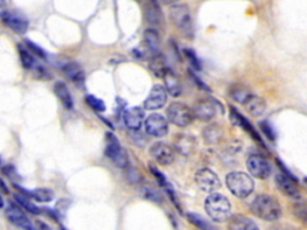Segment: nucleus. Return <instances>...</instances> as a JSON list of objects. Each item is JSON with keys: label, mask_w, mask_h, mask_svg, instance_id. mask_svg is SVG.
Listing matches in <instances>:
<instances>
[{"label": "nucleus", "mask_w": 307, "mask_h": 230, "mask_svg": "<svg viewBox=\"0 0 307 230\" xmlns=\"http://www.w3.org/2000/svg\"><path fill=\"white\" fill-rule=\"evenodd\" d=\"M183 54L184 57L187 59L188 64L191 66V70H194V71H201L202 70V64L201 60L198 59L196 52L191 48H184L183 50Z\"/></svg>", "instance_id": "obj_34"}, {"label": "nucleus", "mask_w": 307, "mask_h": 230, "mask_svg": "<svg viewBox=\"0 0 307 230\" xmlns=\"http://www.w3.org/2000/svg\"><path fill=\"white\" fill-rule=\"evenodd\" d=\"M85 102L90 108H92V109H94L95 111H99V113H103V111L106 110V104H104L102 100L97 99L96 96L86 95Z\"/></svg>", "instance_id": "obj_35"}, {"label": "nucleus", "mask_w": 307, "mask_h": 230, "mask_svg": "<svg viewBox=\"0 0 307 230\" xmlns=\"http://www.w3.org/2000/svg\"><path fill=\"white\" fill-rule=\"evenodd\" d=\"M251 210L258 218L263 221L274 222L281 217L282 208L274 197L268 194H259L251 204Z\"/></svg>", "instance_id": "obj_1"}, {"label": "nucleus", "mask_w": 307, "mask_h": 230, "mask_svg": "<svg viewBox=\"0 0 307 230\" xmlns=\"http://www.w3.org/2000/svg\"><path fill=\"white\" fill-rule=\"evenodd\" d=\"M187 216V219L188 222L191 223V224L196 225L197 228H200L202 230H210L214 228L212 226L211 223H209L207 219L202 217L201 215H197V214H193V212H188V214L186 215Z\"/></svg>", "instance_id": "obj_32"}, {"label": "nucleus", "mask_w": 307, "mask_h": 230, "mask_svg": "<svg viewBox=\"0 0 307 230\" xmlns=\"http://www.w3.org/2000/svg\"><path fill=\"white\" fill-rule=\"evenodd\" d=\"M166 114L170 123L179 127L188 126L194 119L193 113H192V109H190V107L179 102H174L170 104L167 108Z\"/></svg>", "instance_id": "obj_6"}, {"label": "nucleus", "mask_w": 307, "mask_h": 230, "mask_svg": "<svg viewBox=\"0 0 307 230\" xmlns=\"http://www.w3.org/2000/svg\"><path fill=\"white\" fill-rule=\"evenodd\" d=\"M160 2L163 3V4H173V3H176L177 0H160Z\"/></svg>", "instance_id": "obj_45"}, {"label": "nucleus", "mask_w": 307, "mask_h": 230, "mask_svg": "<svg viewBox=\"0 0 307 230\" xmlns=\"http://www.w3.org/2000/svg\"><path fill=\"white\" fill-rule=\"evenodd\" d=\"M149 67L156 76L160 77V78H162L167 70L169 68V66L167 64V59L165 55L158 52V53L150 55Z\"/></svg>", "instance_id": "obj_21"}, {"label": "nucleus", "mask_w": 307, "mask_h": 230, "mask_svg": "<svg viewBox=\"0 0 307 230\" xmlns=\"http://www.w3.org/2000/svg\"><path fill=\"white\" fill-rule=\"evenodd\" d=\"M138 193L141 194L142 198H144V199L149 201H152V203H162V197L160 196L158 191H155L151 187L141 186L138 188Z\"/></svg>", "instance_id": "obj_30"}, {"label": "nucleus", "mask_w": 307, "mask_h": 230, "mask_svg": "<svg viewBox=\"0 0 307 230\" xmlns=\"http://www.w3.org/2000/svg\"><path fill=\"white\" fill-rule=\"evenodd\" d=\"M6 11V2L5 0H0V16Z\"/></svg>", "instance_id": "obj_44"}, {"label": "nucleus", "mask_w": 307, "mask_h": 230, "mask_svg": "<svg viewBox=\"0 0 307 230\" xmlns=\"http://www.w3.org/2000/svg\"><path fill=\"white\" fill-rule=\"evenodd\" d=\"M6 217L12 224L18 226V228H22L24 230H31L34 228L29 218L24 215L22 208H18L13 203L10 204L9 208L6 209Z\"/></svg>", "instance_id": "obj_14"}, {"label": "nucleus", "mask_w": 307, "mask_h": 230, "mask_svg": "<svg viewBox=\"0 0 307 230\" xmlns=\"http://www.w3.org/2000/svg\"><path fill=\"white\" fill-rule=\"evenodd\" d=\"M246 167L249 173L257 179H268L271 174V166L267 158L260 155H251L246 161Z\"/></svg>", "instance_id": "obj_8"}, {"label": "nucleus", "mask_w": 307, "mask_h": 230, "mask_svg": "<svg viewBox=\"0 0 307 230\" xmlns=\"http://www.w3.org/2000/svg\"><path fill=\"white\" fill-rule=\"evenodd\" d=\"M18 54H19L20 62H22V66L24 68L30 70L34 67L35 59L27 47H23L22 44H18Z\"/></svg>", "instance_id": "obj_31"}, {"label": "nucleus", "mask_w": 307, "mask_h": 230, "mask_svg": "<svg viewBox=\"0 0 307 230\" xmlns=\"http://www.w3.org/2000/svg\"><path fill=\"white\" fill-rule=\"evenodd\" d=\"M194 182L200 190L207 193H212V192L217 191L221 187V181L218 176L216 175L215 172H212L209 168L200 169L194 174Z\"/></svg>", "instance_id": "obj_7"}, {"label": "nucleus", "mask_w": 307, "mask_h": 230, "mask_svg": "<svg viewBox=\"0 0 307 230\" xmlns=\"http://www.w3.org/2000/svg\"><path fill=\"white\" fill-rule=\"evenodd\" d=\"M30 198H33L38 203H50L54 199V193L50 188H36V190L30 191Z\"/></svg>", "instance_id": "obj_28"}, {"label": "nucleus", "mask_w": 307, "mask_h": 230, "mask_svg": "<svg viewBox=\"0 0 307 230\" xmlns=\"http://www.w3.org/2000/svg\"><path fill=\"white\" fill-rule=\"evenodd\" d=\"M226 185L232 194L239 199H245L254 190V182L249 174L232 172L226 176Z\"/></svg>", "instance_id": "obj_3"}, {"label": "nucleus", "mask_w": 307, "mask_h": 230, "mask_svg": "<svg viewBox=\"0 0 307 230\" xmlns=\"http://www.w3.org/2000/svg\"><path fill=\"white\" fill-rule=\"evenodd\" d=\"M293 211H294L296 217H299L302 222L307 221V208L302 200L295 201L294 205H293Z\"/></svg>", "instance_id": "obj_39"}, {"label": "nucleus", "mask_w": 307, "mask_h": 230, "mask_svg": "<svg viewBox=\"0 0 307 230\" xmlns=\"http://www.w3.org/2000/svg\"><path fill=\"white\" fill-rule=\"evenodd\" d=\"M204 209L209 218L214 222H226L228 221L232 214V205L228 198L220 193H210L205 199Z\"/></svg>", "instance_id": "obj_2"}, {"label": "nucleus", "mask_w": 307, "mask_h": 230, "mask_svg": "<svg viewBox=\"0 0 307 230\" xmlns=\"http://www.w3.org/2000/svg\"><path fill=\"white\" fill-rule=\"evenodd\" d=\"M167 90L161 84H155L150 90L148 97L143 103V109L158 110L165 106L167 102Z\"/></svg>", "instance_id": "obj_11"}, {"label": "nucleus", "mask_w": 307, "mask_h": 230, "mask_svg": "<svg viewBox=\"0 0 307 230\" xmlns=\"http://www.w3.org/2000/svg\"><path fill=\"white\" fill-rule=\"evenodd\" d=\"M149 170H150V173H151L152 175L155 176L156 181H158L159 185L163 188V190H165L166 192L169 191V190H172V186H170V185H169V181L167 180V177L165 176V174L161 173V170H160L158 168V167L154 166L152 163H151V165H149Z\"/></svg>", "instance_id": "obj_33"}, {"label": "nucleus", "mask_w": 307, "mask_h": 230, "mask_svg": "<svg viewBox=\"0 0 307 230\" xmlns=\"http://www.w3.org/2000/svg\"><path fill=\"white\" fill-rule=\"evenodd\" d=\"M192 113H193L194 118H197L201 121H204V123H208V121H210L215 118L216 106L211 100H200L194 104Z\"/></svg>", "instance_id": "obj_13"}, {"label": "nucleus", "mask_w": 307, "mask_h": 230, "mask_svg": "<svg viewBox=\"0 0 307 230\" xmlns=\"http://www.w3.org/2000/svg\"><path fill=\"white\" fill-rule=\"evenodd\" d=\"M244 106H245L246 110L249 111L252 117H260V115L264 114L265 109H267V103H265V101L259 96L253 95V94L250 96V99L246 101Z\"/></svg>", "instance_id": "obj_24"}, {"label": "nucleus", "mask_w": 307, "mask_h": 230, "mask_svg": "<svg viewBox=\"0 0 307 230\" xmlns=\"http://www.w3.org/2000/svg\"><path fill=\"white\" fill-rule=\"evenodd\" d=\"M251 95H252V94L250 93V90L246 89L245 86L243 85H233L232 88L229 89L230 99H233L235 102L240 104H245V102L250 99Z\"/></svg>", "instance_id": "obj_27"}, {"label": "nucleus", "mask_w": 307, "mask_h": 230, "mask_svg": "<svg viewBox=\"0 0 307 230\" xmlns=\"http://www.w3.org/2000/svg\"><path fill=\"white\" fill-rule=\"evenodd\" d=\"M188 76H190V78L192 79V81L196 83L198 88L202 89V90H205V91H210V88H209V86L207 84H205V83L203 81H202L200 77H198L197 75H194V72L192 71V70H190V71H188Z\"/></svg>", "instance_id": "obj_41"}, {"label": "nucleus", "mask_w": 307, "mask_h": 230, "mask_svg": "<svg viewBox=\"0 0 307 230\" xmlns=\"http://www.w3.org/2000/svg\"><path fill=\"white\" fill-rule=\"evenodd\" d=\"M0 17H2L3 23L17 34H24L29 28V22L24 17L17 15V13L5 11Z\"/></svg>", "instance_id": "obj_17"}, {"label": "nucleus", "mask_w": 307, "mask_h": 230, "mask_svg": "<svg viewBox=\"0 0 307 230\" xmlns=\"http://www.w3.org/2000/svg\"><path fill=\"white\" fill-rule=\"evenodd\" d=\"M149 152L150 155H151V157L162 166L172 165L174 158H176V151H174V149L170 145L167 144V143L163 142L154 143V144L150 146Z\"/></svg>", "instance_id": "obj_10"}, {"label": "nucleus", "mask_w": 307, "mask_h": 230, "mask_svg": "<svg viewBox=\"0 0 307 230\" xmlns=\"http://www.w3.org/2000/svg\"><path fill=\"white\" fill-rule=\"evenodd\" d=\"M3 208H4V200H3L2 196H0V209H3Z\"/></svg>", "instance_id": "obj_46"}, {"label": "nucleus", "mask_w": 307, "mask_h": 230, "mask_svg": "<svg viewBox=\"0 0 307 230\" xmlns=\"http://www.w3.org/2000/svg\"><path fill=\"white\" fill-rule=\"evenodd\" d=\"M0 192H3V193H5V194H9V187H8V185L5 183V181L2 179V177H0Z\"/></svg>", "instance_id": "obj_43"}, {"label": "nucleus", "mask_w": 307, "mask_h": 230, "mask_svg": "<svg viewBox=\"0 0 307 230\" xmlns=\"http://www.w3.org/2000/svg\"><path fill=\"white\" fill-rule=\"evenodd\" d=\"M62 72H64V75L68 77V78L71 81L72 83H75L76 85L82 86L84 84L85 81V73L83 71V68L79 66L77 62L75 61H70L66 62L61 66Z\"/></svg>", "instance_id": "obj_19"}, {"label": "nucleus", "mask_w": 307, "mask_h": 230, "mask_svg": "<svg viewBox=\"0 0 307 230\" xmlns=\"http://www.w3.org/2000/svg\"><path fill=\"white\" fill-rule=\"evenodd\" d=\"M24 43H26V46H27L28 50H29L34 55H36L37 58H40V59H47L46 51H45L42 47L38 46L37 43H35V42H33V41H30V40H24Z\"/></svg>", "instance_id": "obj_37"}, {"label": "nucleus", "mask_w": 307, "mask_h": 230, "mask_svg": "<svg viewBox=\"0 0 307 230\" xmlns=\"http://www.w3.org/2000/svg\"><path fill=\"white\" fill-rule=\"evenodd\" d=\"M230 120H232V123L236 125V126L242 127L244 131L246 132V133H249L251 137H252L254 141H256L257 143H259V145L263 146V148H265V144L263 142V139L260 138V135L258 132L256 131V128L253 127V125L250 123L249 120L246 119L245 117H244L243 114H240L238 110L235 109L234 107H230V115H229Z\"/></svg>", "instance_id": "obj_12"}, {"label": "nucleus", "mask_w": 307, "mask_h": 230, "mask_svg": "<svg viewBox=\"0 0 307 230\" xmlns=\"http://www.w3.org/2000/svg\"><path fill=\"white\" fill-rule=\"evenodd\" d=\"M13 199L16 200V203L18 204L19 206L23 209V210L28 211L29 214H31V215H40L41 214L40 209H38L36 205L33 203V201H30L29 199H28V197L16 193L15 196H13Z\"/></svg>", "instance_id": "obj_29"}, {"label": "nucleus", "mask_w": 307, "mask_h": 230, "mask_svg": "<svg viewBox=\"0 0 307 230\" xmlns=\"http://www.w3.org/2000/svg\"><path fill=\"white\" fill-rule=\"evenodd\" d=\"M160 43H161V40H160L158 30L149 28L144 31V44L150 55L160 52Z\"/></svg>", "instance_id": "obj_23"}, {"label": "nucleus", "mask_w": 307, "mask_h": 230, "mask_svg": "<svg viewBox=\"0 0 307 230\" xmlns=\"http://www.w3.org/2000/svg\"><path fill=\"white\" fill-rule=\"evenodd\" d=\"M259 127L263 133L267 135V138L270 139V141H275L276 139V132H275L274 127L271 126V124L269 121H261L259 124Z\"/></svg>", "instance_id": "obj_40"}, {"label": "nucleus", "mask_w": 307, "mask_h": 230, "mask_svg": "<svg viewBox=\"0 0 307 230\" xmlns=\"http://www.w3.org/2000/svg\"><path fill=\"white\" fill-rule=\"evenodd\" d=\"M143 124H144L146 133L152 137L161 138L168 133V121L161 114H150Z\"/></svg>", "instance_id": "obj_9"}, {"label": "nucleus", "mask_w": 307, "mask_h": 230, "mask_svg": "<svg viewBox=\"0 0 307 230\" xmlns=\"http://www.w3.org/2000/svg\"><path fill=\"white\" fill-rule=\"evenodd\" d=\"M174 148L180 155L190 156L196 151L197 142L193 135L187 133H179L174 139Z\"/></svg>", "instance_id": "obj_16"}, {"label": "nucleus", "mask_w": 307, "mask_h": 230, "mask_svg": "<svg viewBox=\"0 0 307 230\" xmlns=\"http://www.w3.org/2000/svg\"><path fill=\"white\" fill-rule=\"evenodd\" d=\"M165 79V88L167 90V93L170 94L173 97H178L181 95L183 93V88H181V83L178 78L176 73H174L172 70L168 68L166 71L165 75L162 77Z\"/></svg>", "instance_id": "obj_20"}, {"label": "nucleus", "mask_w": 307, "mask_h": 230, "mask_svg": "<svg viewBox=\"0 0 307 230\" xmlns=\"http://www.w3.org/2000/svg\"><path fill=\"white\" fill-rule=\"evenodd\" d=\"M223 131L217 124L208 125L203 131V138L207 144H217L222 139Z\"/></svg>", "instance_id": "obj_26"}, {"label": "nucleus", "mask_w": 307, "mask_h": 230, "mask_svg": "<svg viewBox=\"0 0 307 230\" xmlns=\"http://www.w3.org/2000/svg\"><path fill=\"white\" fill-rule=\"evenodd\" d=\"M275 182H276V186L283 192L286 196L294 198V199H300V191L295 185L296 181L284 175V174L278 173L275 176Z\"/></svg>", "instance_id": "obj_18"}, {"label": "nucleus", "mask_w": 307, "mask_h": 230, "mask_svg": "<svg viewBox=\"0 0 307 230\" xmlns=\"http://www.w3.org/2000/svg\"><path fill=\"white\" fill-rule=\"evenodd\" d=\"M145 17L146 19H148L149 23H152V24H160V22H161V13H160L159 11V8L158 6H148L145 10Z\"/></svg>", "instance_id": "obj_36"}, {"label": "nucleus", "mask_w": 307, "mask_h": 230, "mask_svg": "<svg viewBox=\"0 0 307 230\" xmlns=\"http://www.w3.org/2000/svg\"><path fill=\"white\" fill-rule=\"evenodd\" d=\"M169 18L172 23L187 38L193 37V20L190 8L186 4H177L169 9Z\"/></svg>", "instance_id": "obj_4"}, {"label": "nucleus", "mask_w": 307, "mask_h": 230, "mask_svg": "<svg viewBox=\"0 0 307 230\" xmlns=\"http://www.w3.org/2000/svg\"><path fill=\"white\" fill-rule=\"evenodd\" d=\"M144 109L141 107L128 108L124 111L123 119L127 128L131 131H138L144 123Z\"/></svg>", "instance_id": "obj_15"}, {"label": "nucleus", "mask_w": 307, "mask_h": 230, "mask_svg": "<svg viewBox=\"0 0 307 230\" xmlns=\"http://www.w3.org/2000/svg\"><path fill=\"white\" fill-rule=\"evenodd\" d=\"M104 155L114 163L118 168H126L130 165L128 156L125 150L121 148L119 139L117 135L107 132L106 133V149H104Z\"/></svg>", "instance_id": "obj_5"}, {"label": "nucleus", "mask_w": 307, "mask_h": 230, "mask_svg": "<svg viewBox=\"0 0 307 230\" xmlns=\"http://www.w3.org/2000/svg\"><path fill=\"white\" fill-rule=\"evenodd\" d=\"M125 169V173H126V179L128 180V182L131 183H139L143 181V176L141 175V173L138 172V169L134 168V167H130L128 165Z\"/></svg>", "instance_id": "obj_38"}, {"label": "nucleus", "mask_w": 307, "mask_h": 230, "mask_svg": "<svg viewBox=\"0 0 307 230\" xmlns=\"http://www.w3.org/2000/svg\"><path fill=\"white\" fill-rule=\"evenodd\" d=\"M3 173H4L5 175L12 177L13 175H16V169L13 166H6L3 168Z\"/></svg>", "instance_id": "obj_42"}, {"label": "nucleus", "mask_w": 307, "mask_h": 230, "mask_svg": "<svg viewBox=\"0 0 307 230\" xmlns=\"http://www.w3.org/2000/svg\"><path fill=\"white\" fill-rule=\"evenodd\" d=\"M54 93L66 109L73 108V99L70 94V90L64 82H57L54 84Z\"/></svg>", "instance_id": "obj_25"}, {"label": "nucleus", "mask_w": 307, "mask_h": 230, "mask_svg": "<svg viewBox=\"0 0 307 230\" xmlns=\"http://www.w3.org/2000/svg\"><path fill=\"white\" fill-rule=\"evenodd\" d=\"M229 229L232 230H258V225L252 219L243 215H234L229 217Z\"/></svg>", "instance_id": "obj_22"}]
</instances>
